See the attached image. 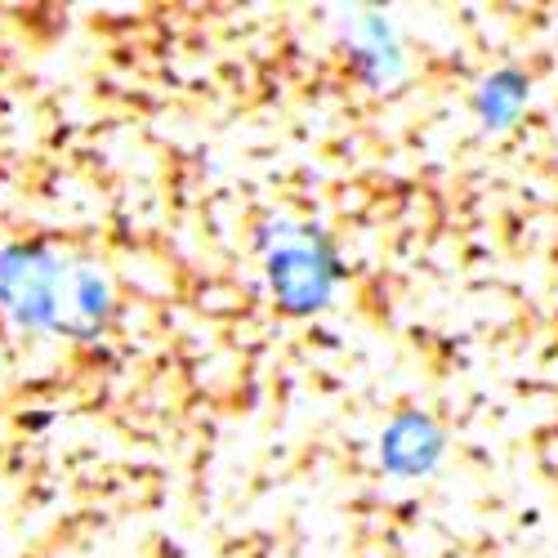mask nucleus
<instances>
[{
  "mask_svg": "<svg viewBox=\"0 0 558 558\" xmlns=\"http://www.w3.org/2000/svg\"><path fill=\"white\" fill-rule=\"evenodd\" d=\"M72 272L76 268H63V259L40 242L5 246L0 251V308L23 331H68Z\"/></svg>",
  "mask_w": 558,
  "mask_h": 558,
  "instance_id": "nucleus-1",
  "label": "nucleus"
},
{
  "mask_svg": "<svg viewBox=\"0 0 558 558\" xmlns=\"http://www.w3.org/2000/svg\"><path fill=\"white\" fill-rule=\"evenodd\" d=\"M268 277H272V291L282 295L287 308H322L331 295V259H322L313 246L291 242L268 259Z\"/></svg>",
  "mask_w": 558,
  "mask_h": 558,
  "instance_id": "nucleus-2",
  "label": "nucleus"
},
{
  "mask_svg": "<svg viewBox=\"0 0 558 558\" xmlns=\"http://www.w3.org/2000/svg\"><path fill=\"white\" fill-rule=\"evenodd\" d=\"M438 447H442V438L429 421H421V415H402V421H393L389 434H385V464L398 474H425L438 460Z\"/></svg>",
  "mask_w": 558,
  "mask_h": 558,
  "instance_id": "nucleus-3",
  "label": "nucleus"
}]
</instances>
